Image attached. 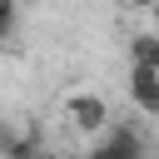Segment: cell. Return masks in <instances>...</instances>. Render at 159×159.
Instances as JSON below:
<instances>
[{"label":"cell","instance_id":"1","mask_svg":"<svg viewBox=\"0 0 159 159\" xmlns=\"http://www.w3.org/2000/svg\"><path fill=\"white\" fill-rule=\"evenodd\" d=\"M65 114H70V124H75V129L94 134V129H104V124H109V99H104V94H94V89H75V94L65 99Z\"/></svg>","mask_w":159,"mask_h":159},{"label":"cell","instance_id":"2","mask_svg":"<svg viewBox=\"0 0 159 159\" xmlns=\"http://www.w3.org/2000/svg\"><path fill=\"white\" fill-rule=\"evenodd\" d=\"M0 159H45L40 129H35V124L15 129V124H5V119H0Z\"/></svg>","mask_w":159,"mask_h":159},{"label":"cell","instance_id":"3","mask_svg":"<svg viewBox=\"0 0 159 159\" xmlns=\"http://www.w3.org/2000/svg\"><path fill=\"white\" fill-rule=\"evenodd\" d=\"M129 99L139 114H159V65H129Z\"/></svg>","mask_w":159,"mask_h":159},{"label":"cell","instance_id":"4","mask_svg":"<svg viewBox=\"0 0 159 159\" xmlns=\"http://www.w3.org/2000/svg\"><path fill=\"white\" fill-rule=\"evenodd\" d=\"M104 154H109V159H144V139H139V129L114 124L109 139H104Z\"/></svg>","mask_w":159,"mask_h":159},{"label":"cell","instance_id":"5","mask_svg":"<svg viewBox=\"0 0 159 159\" xmlns=\"http://www.w3.org/2000/svg\"><path fill=\"white\" fill-rule=\"evenodd\" d=\"M129 55H134V65H159V40L154 35H134L129 40Z\"/></svg>","mask_w":159,"mask_h":159},{"label":"cell","instance_id":"6","mask_svg":"<svg viewBox=\"0 0 159 159\" xmlns=\"http://www.w3.org/2000/svg\"><path fill=\"white\" fill-rule=\"evenodd\" d=\"M15 30V0H0V40H10Z\"/></svg>","mask_w":159,"mask_h":159},{"label":"cell","instance_id":"7","mask_svg":"<svg viewBox=\"0 0 159 159\" xmlns=\"http://www.w3.org/2000/svg\"><path fill=\"white\" fill-rule=\"evenodd\" d=\"M84 159H109V154H104V149H94V154H84Z\"/></svg>","mask_w":159,"mask_h":159}]
</instances>
